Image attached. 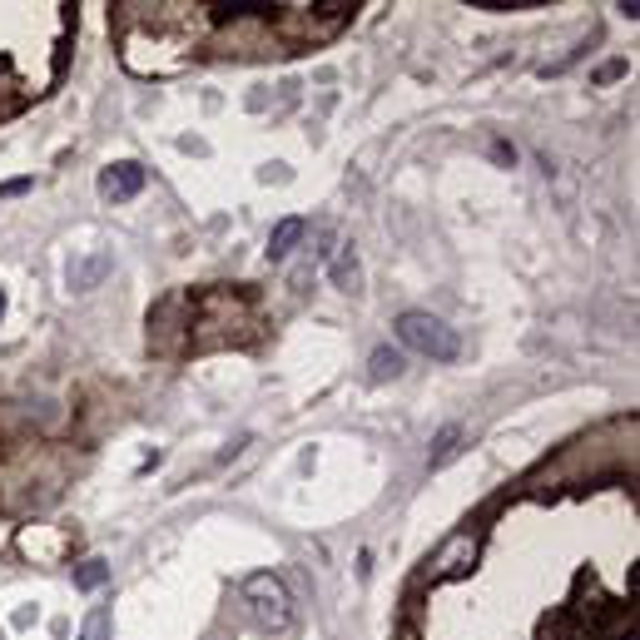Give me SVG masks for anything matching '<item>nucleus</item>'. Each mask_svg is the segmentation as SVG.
Returning a JSON list of instances; mask_svg holds the SVG:
<instances>
[{"mask_svg":"<svg viewBox=\"0 0 640 640\" xmlns=\"http://www.w3.org/2000/svg\"><path fill=\"white\" fill-rule=\"evenodd\" d=\"M397 338H402V348H412V353H422V358H432V363H457V353H462L457 333H452L442 318L422 313V308L397 313Z\"/></svg>","mask_w":640,"mask_h":640,"instance_id":"nucleus-1","label":"nucleus"},{"mask_svg":"<svg viewBox=\"0 0 640 640\" xmlns=\"http://www.w3.org/2000/svg\"><path fill=\"white\" fill-rule=\"evenodd\" d=\"M244 601H249V611H254V621L263 631H288L293 626V596L273 571H254L244 581Z\"/></svg>","mask_w":640,"mask_h":640,"instance_id":"nucleus-2","label":"nucleus"},{"mask_svg":"<svg viewBox=\"0 0 640 640\" xmlns=\"http://www.w3.org/2000/svg\"><path fill=\"white\" fill-rule=\"evenodd\" d=\"M472 556H477V536L472 531H457V536H447L437 546V556L427 561V576L432 581H452V576H462L472 566Z\"/></svg>","mask_w":640,"mask_h":640,"instance_id":"nucleus-3","label":"nucleus"},{"mask_svg":"<svg viewBox=\"0 0 640 640\" xmlns=\"http://www.w3.org/2000/svg\"><path fill=\"white\" fill-rule=\"evenodd\" d=\"M144 164H134V159H120V164H110L105 174H100V194L110 199V204H129L139 189H144Z\"/></svg>","mask_w":640,"mask_h":640,"instance_id":"nucleus-4","label":"nucleus"},{"mask_svg":"<svg viewBox=\"0 0 640 640\" xmlns=\"http://www.w3.org/2000/svg\"><path fill=\"white\" fill-rule=\"evenodd\" d=\"M308 234V224L293 214V219H278L273 224V234H268V258H288L293 249H298V239Z\"/></svg>","mask_w":640,"mask_h":640,"instance_id":"nucleus-5","label":"nucleus"},{"mask_svg":"<svg viewBox=\"0 0 640 640\" xmlns=\"http://www.w3.org/2000/svg\"><path fill=\"white\" fill-rule=\"evenodd\" d=\"M115 268V258L110 254H90V258H80V263H70V288H95V283H105V273Z\"/></svg>","mask_w":640,"mask_h":640,"instance_id":"nucleus-6","label":"nucleus"},{"mask_svg":"<svg viewBox=\"0 0 640 640\" xmlns=\"http://www.w3.org/2000/svg\"><path fill=\"white\" fill-rule=\"evenodd\" d=\"M457 442H462V427H457V422H452V427H442V432H437V442H432V452H427V467L452 462V457H457Z\"/></svg>","mask_w":640,"mask_h":640,"instance_id":"nucleus-7","label":"nucleus"},{"mask_svg":"<svg viewBox=\"0 0 640 640\" xmlns=\"http://www.w3.org/2000/svg\"><path fill=\"white\" fill-rule=\"evenodd\" d=\"M110 581V566L95 556V561H85V566H75V591H100Z\"/></svg>","mask_w":640,"mask_h":640,"instance_id":"nucleus-8","label":"nucleus"},{"mask_svg":"<svg viewBox=\"0 0 640 640\" xmlns=\"http://www.w3.org/2000/svg\"><path fill=\"white\" fill-rule=\"evenodd\" d=\"M333 283L343 293H358V263H353V249H343V258L333 263Z\"/></svg>","mask_w":640,"mask_h":640,"instance_id":"nucleus-9","label":"nucleus"},{"mask_svg":"<svg viewBox=\"0 0 640 640\" xmlns=\"http://www.w3.org/2000/svg\"><path fill=\"white\" fill-rule=\"evenodd\" d=\"M397 373H402V353L378 348V353H373V378H397Z\"/></svg>","mask_w":640,"mask_h":640,"instance_id":"nucleus-10","label":"nucleus"},{"mask_svg":"<svg viewBox=\"0 0 640 640\" xmlns=\"http://www.w3.org/2000/svg\"><path fill=\"white\" fill-rule=\"evenodd\" d=\"M110 631H115V626H110V611H90V616H85V631H80V640H110Z\"/></svg>","mask_w":640,"mask_h":640,"instance_id":"nucleus-11","label":"nucleus"},{"mask_svg":"<svg viewBox=\"0 0 640 640\" xmlns=\"http://www.w3.org/2000/svg\"><path fill=\"white\" fill-rule=\"evenodd\" d=\"M30 189V179H10V184H0V199H15V194H25Z\"/></svg>","mask_w":640,"mask_h":640,"instance_id":"nucleus-12","label":"nucleus"},{"mask_svg":"<svg viewBox=\"0 0 640 640\" xmlns=\"http://www.w3.org/2000/svg\"><path fill=\"white\" fill-rule=\"evenodd\" d=\"M616 75H626V60H611V65H606V70H601V75H596V80H601V85H606V80H616Z\"/></svg>","mask_w":640,"mask_h":640,"instance_id":"nucleus-13","label":"nucleus"},{"mask_svg":"<svg viewBox=\"0 0 640 640\" xmlns=\"http://www.w3.org/2000/svg\"><path fill=\"white\" fill-rule=\"evenodd\" d=\"M492 154H497V159H502V164H516V149H512V144H502V139H497V144H492Z\"/></svg>","mask_w":640,"mask_h":640,"instance_id":"nucleus-14","label":"nucleus"},{"mask_svg":"<svg viewBox=\"0 0 640 640\" xmlns=\"http://www.w3.org/2000/svg\"><path fill=\"white\" fill-rule=\"evenodd\" d=\"M0 313H5V288H0Z\"/></svg>","mask_w":640,"mask_h":640,"instance_id":"nucleus-15","label":"nucleus"}]
</instances>
